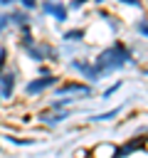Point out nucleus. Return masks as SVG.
Returning <instances> with one entry per match:
<instances>
[{"label": "nucleus", "mask_w": 148, "mask_h": 158, "mask_svg": "<svg viewBox=\"0 0 148 158\" xmlns=\"http://www.w3.org/2000/svg\"><path fill=\"white\" fill-rule=\"evenodd\" d=\"M111 116H118V109H111L109 114H99V116H94V121H106V118H111Z\"/></svg>", "instance_id": "nucleus-8"}, {"label": "nucleus", "mask_w": 148, "mask_h": 158, "mask_svg": "<svg viewBox=\"0 0 148 158\" xmlns=\"http://www.w3.org/2000/svg\"><path fill=\"white\" fill-rule=\"evenodd\" d=\"M27 20H30V17H27V12H20V10H15V12L10 15V22H12V25H17V27L27 25Z\"/></svg>", "instance_id": "nucleus-6"}, {"label": "nucleus", "mask_w": 148, "mask_h": 158, "mask_svg": "<svg viewBox=\"0 0 148 158\" xmlns=\"http://www.w3.org/2000/svg\"><path fill=\"white\" fill-rule=\"evenodd\" d=\"M15 0H0V5H12Z\"/></svg>", "instance_id": "nucleus-14"}, {"label": "nucleus", "mask_w": 148, "mask_h": 158, "mask_svg": "<svg viewBox=\"0 0 148 158\" xmlns=\"http://www.w3.org/2000/svg\"><path fill=\"white\" fill-rule=\"evenodd\" d=\"M121 2H126V5H141V0H121Z\"/></svg>", "instance_id": "nucleus-13"}, {"label": "nucleus", "mask_w": 148, "mask_h": 158, "mask_svg": "<svg viewBox=\"0 0 148 158\" xmlns=\"http://www.w3.org/2000/svg\"><path fill=\"white\" fill-rule=\"evenodd\" d=\"M69 91H89V86L86 84H79V81H72V84H64V86H59L57 89V94H69Z\"/></svg>", "instance_id": "nucleus-5"}, {"label": "nucleus", "mask_w": 148, "mask_h": 158, "mask_svg": "<svg viewBox=\"0 0 148 158\" xmlns=\"http://www.w3.org/2000/svg\"><path fill=\"white\" fill-rule=\"evenodd\" d=\"M15 91V74L7 72V74H0V99H10Z\"/></svg>", "instance_id": "nucleus-4"}, {"label": "nucleus", "mask_w": 148, "mask_h": 158, "mask_svg": "<svg viewBox=\"0 0 148 158\" xmlns=\"http://www.w3.org/2000/svg\"><path fill=\"white\" fill-rule=\"evenodd\" d=\"M136 30H138V35L148 37V22H138V25H136Z\"/></svg>", "instance_id": "nucleus-10"}, {"label": "nucleus", "mask_w": 148, "mask_h": 158, "mask_svg": "<svg viewBox=\"0 0 148 158\" xmlns=\"http://www.w3.org/2000/svg\"><path fill=\"white\" fill-rule=\"evenodd\" d=\"M42 12L54 15V20H57V22H64V20H67V7H64V5H59V2H52V0L42 2Z\"/></svg>", "instance_id": "nucleus-3"}, {"label": "nucleus", "mask_w": 148, "mask_h": 158, "mask_svg": "<svg viewBox=\"0 0 148 158\" xmlns=\"http://www.w3.org/2000/svg\"><path fill=\"white\" fill-rule=\"evenodd\" d=\"M128 62H133V54H131L123 44H111L109 49H104V52L96 57L94 72L101 77V74H109V72H113V69H118V67H123V64H128Z\"/></svg>", "instance_id": "nucleus-1"}, {"label": "nucleus", "mask_w": 148, "mask_h": 158, "mask_svg": "<svg viewBox=\"0 0 148 158\" xmlns=\"http://www.w3.org/2000/svg\"><path fill=\"white\" fill-rule=\"evenodd\" d=\"M81 37H84V30H69V32H64L62 40H67V42H76V40H81Z\"/></svg>", "instance_id": "nucleus-7"}, {"label": "nucleus", "mask_w": 148, "mask_h": 158, "mask_svg": "<svg viewBox=\"0 0 148 158\" xmlns=\"http://www.w3.org/2000/svg\"><path fill=\"white\" fill-rule=\"evenodd\" d=\"M84 2H86V0H74V2H72V7H81Z\"/></svg>", "instance_id": "nucleus-12"}, {"label": "nucleus", "mask_w": 148, "mask_h": 158, "mask_svg": "<svg viewBox=\"0 0 148 158\" xmlns=\"http://www.w3.org/2000/svg\"><path fill=\"white\" fill-rule=\"evenodd\" d=\"M59 79L57 77H52V74H47V77H42V79H32L30 84H27V94H37V91H44L47 86H52V84H57Z\"/></svg>", "instance_id": "nucleus-2"}, {"label": "nucleus", "mask_w": 148, "mask_h": 158, "mask_svg": "<svg viewBox=\"0 0 148 158\" xmlns=\"http://www.w3.org/2000/svg\"><path fill=\"white\" fill-rule=\"evenodd\" d=\"M20 5H22L25 10H35V7H37V0H20Z\"/></svg>", "instance_id": "nucleus-9"}, {"label": "nucleus", "mask_w": 148, "mask_h": 158, "mask_svg": "<svg viewBox=\"0 0 148 158\" xmlns=\"http://www.w3.org/2000/svg\"><path fill=\"white\" fill-rule=\"evenodd\" d=\"M7 25H10V15H0V32H2Z\"/></svg>", "instance_id": "nucleus-11"}, {"label": "nucleus", "mask_w": 148, "mask_h": 158, "mask_svg": "<svg viewBox=\"0 0 148 158\" xmlns=\"http://www.w3.org/2000/svg\"><path fill=\"white\" fill-rule=\"evenodd\" d=\"M146 74H148V69H146Z\"/></svg>", "instance_id": "nucleus-15"}]
</instances>
